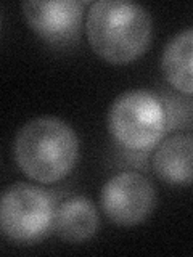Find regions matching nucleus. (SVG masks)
<instances>
[{
    "mask_svg": "<svg viewBox=\"0 0 193 257\" xmlns=\"http://www.w3.org/2000/svg\"><path fill=\"white\" fill-rule=\"evenodd\" d=\"M92 50L113 64L137 60L151 40L153 21L145 7L124 0H99L90 5L85 21Z\"/></svg>",
    "mask_w": 193,
    "mask_h": 257,
    "instance_id": "nucleus-1",
    "label": "nucleus"
},
{
    "mask_svg": "<svg viewBox=\"0 0 193 257\" xmlns=\"http://www.w3.org/2000/svg\"><path fill=\"white\" fill-rule=\"evenodd\" d=\"M13 153L16 164L29 179L39 183H56L74 169L79 139L64 120L40 116L18 131Z\"/></svg>",
    "mask_w": 193,
    "mask_h": 257,
    "instance_id": "nucleus-2",
    "label": "nucleus"
},
{
    "mask_svg": "<svg viewBox=\"0 0 193 257\" xmlns=\"http://www.w3.org/2000/svg\"><path fill=\"white\" fill-rule=\"evenodd\" d=\"M167 128V112L159 96L143 88L121 93L108 111V131L119 147L147 151L158 145Z\"/></svg>",
    "mask_w": 193,
    "mask_h": 257,
    "instance_id": "nucleus-3",
    "label": "nucleus"
},
{
    "mask_svg": "<svg viewBox=\"0 0 193 257\" xmlns=\"http://www.w3.org/2000/svg\"><path fill=\"white\" fill-rule=\"evenodd\" d=\"M56 209L48 191L18 182L10 185L0 203V227L13 243L29 244L53 230Z\"/></svg>",
    "mask_w": 193,
    "mask_h": 257,
    "instance_id": "nucleus-4",
    "label": "nucleus"
},
{
    "mask_svg": "<svg viewBox=\"0 0 193 257\" xmlns=\"http://www.w3.org/2000/svg\"><path fill=\"white\" fill-rule=\"evenodd\" d=\"M100 206L113 223L132 227L147 220L153 212L156 206V190L145 175L126 171L113 175L103 185Z\"/></svg>",
    "mask_w": 193,
    "mask_h": 257,
    "instance_id": "nucleus-5",
    "label": "nucleus"
},
{
    "mask_svg": "<svg viewBox=\"0 0 193 257\" xmlns=\"http://www.w3.org/2000/svg\"><path fill=\"white\" fill-rule=\"evenodd\" d=\"M85 2L52 0L23 2L21 10L32 31L52 44H66L79 37Z\"/></svg>",
    "mask_w": 193,
    "mask_h": 257,
    "instance_id": "nucleus-6",
    "label": "nucleus"
},
{
    "mask_svg": "<svg viewBox=\"0 0 193 257\" xmlns=\"http://www.w3.org/2000/svg\"><path fill=\"white\" fill-rule=\"evenodd\" d=\"M153 171L169 185L193 183V137L179 134L164 140L153 155Z\"/></svg>",
    "mask_w": 193,
    "mask_h": 257,
    "instance_id": "nucleus-7",
    "label": "nucleus"
},
{
    "mask_svg": "<svg viewBox=\"0 0 193 257\" xmlns=\"http://www.w3.org/2000/svg\"><path fill=\"white\" fill-rule=\"evenodd\" d=\"M99 223V212L92 201L84 196H74L56 209L53 231L68 243H82L95 235Z\"/></svg>",
    "mask_w": 193,
    "mask_h": 257,
    "instance_id": "nucleus-8",
    "label": "nucleus"
},
{
    "mask_svg": "<svg viewBox=\"0 0 193 257\" xmlns=\"http://www.w3.org/2000/svg\"><path fill=\"white\" fill-rule=\"evenodd\" d=\"M161 69L175 90L193 95V28L180 31L166 44Z\"/></svg>",
    "mask_w": 193,
    "mask_h": 257,
    "instance_id": "nucleus-9",
    "label": "nucleus"
}]
</instances>
